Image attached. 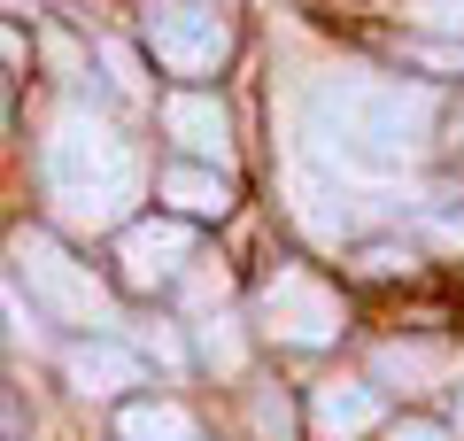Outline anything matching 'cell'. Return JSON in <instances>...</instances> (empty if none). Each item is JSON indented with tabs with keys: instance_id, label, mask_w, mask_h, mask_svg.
<instances>
[{
	"instance_id": "13",
	"label": "cell",
	"mask_w": 464,
	"mask_h": 441,
	"mask_svg": "<svg viewBox=\"0 0 464 441\" xmlns=\"http://www.w3.org/2000/svg\"><path fill=\"white\" fill-rule=\"evenodd\" d=\"M163 201L179 217H225L232 210V186L217 171H163Z\"/></svg>"
},
{
	"instance_id": "8",
	"label": "cell",
	"mask_w": 464,
	"mask_h": 441,
	"mask_svg": "<svg viewBox=\"0 0 464 441\" xmlns=\"http://www.w3.org/2000/svg\"><path fill=\"white\" fill-rule=\"evenodd\" d=\"M186 256H194V232H186V225H132V232H124V279H132V287H163V279H179Z\"/></svg>"
},
{
	"instance_id": "2",
	"label": "cell",
	"mask_w": 464,
	"mask_h": 441,
	"mask_svg": "<svg viewBox=\"0 0 464 441\" xmlns=\"http://www.w3.org/2000/svg\"><path fill=\"white\" fill-rule=\"evenodd\" d=\"M39 171H47V201L85 232H109L132 217L140 201V147L93 109H63L47 124L39 147Z\"/></svg>"
},
{
	"instance_id": "20",
	"label": "cell",
	"mask_w": 464,
	"mask_h": 441,
	"mask_svg": "<svg viewBox=\"0 0 464 441\" xmlns=\"http://www.w3.org/2000/svg\"><path fill=\"white\" fill-rule=\"evenodd\" d=\"M0 124H8V101H0Z\"/></svg>"
},
{
	"instance_id": "19",
	"label": "cell",
	"mask_w": 464,
	"mask_h": 441,
	"mask_svg": "<svg viewBox=\"0 0 464 441\" xmlns=\"http://www.w3.org/2000/svg\"><path fill=\"white\" fill-rule=\"evenodd\" d=\"M0 8H24V0H0Z\"/></svg>"
},
{
	"instance_id": "12",
	"label": "cell",
	"mask_w": 464,
	"mask_h": 441,
	"mask_svg": "<svg viewBox=\"0 0 464 441\" xmlns=\"http://www.w3.org/2000/svg\"><path fill=\"white\" fill-rule=\"evenodd\" d=\"M116 441H201V426H194V410H179V403H124Z\"/></svg>"
},
{
	"instance_id": "10",
	"label": "cell",
	"mask_w": 464,
	"mask_h": 441,
	"mask_svg": "<svg viewBox=\"0 0 464 441\" xmlns=\"http://www.w3.org/2000/svg\"><path fill=\"white\" fill-rule=\"evenodd\" d=\"M63 372H70L78 395H124V387H140V357L124 341H78L63 357Z\"/></svg>"
},
{
	"instance_id": "7",
	"label": "cell",
	"mask_w": 464,
	"mask_h": 441,
	"mask_svg": "<svg viewBox=\"0 0 464 441\" xmlns=\"http://www.w3.org/2000/svg\"><path fill=\"white\" fill-rule=\"evenodd\" d=\"M310 426L317 441H356L380 426V387H364V379H325V387L310 395Z\"/></svg>"
},
{
	"instance_id": "18",
	"label": "cell",
	"mask_w": 464,
	"mask_h": 441,
	"mask_svg": "<svg viewBox=\"0 0 464 441\" xmlns=\"http://www.w3.org/2000/svg\"><path fill=\"white\" fill-rule=\"evenodd\" d=\"M457 441H464V379H457Z\"/></svg>"
},
{
	"instance_id": "9",
	"label": "cell",
	"mask_w": 464,
	"mask_h": 441,
	"mask_svg": "<svg viewBox=\"0 0 464 441\" xmlns=\"http://www.w3.org/2000/svg\"><path fill=\"white\" fill-rule=\"evenodd\" d=\"M163 132L186 147V155H209V163L232 155V124H225V109H217L209 93H170L163 101Z\"/></svg>"
},
{
	"instance_id": "15",
	"label": "cell",
	"mask_w": 464,
	"mask_h": 441,
	"mask_svg": "<svg viewBox=\"0 0 464 441\" xmlns=\"http://www.w3.org/2000/svg\"><path fill=\"white\" fill-rule=\"evenodd\" d=\"M411 16L426 24V32H457L464 39V0H411Z\"/></svg>"
},
{
	"instance_id": "14",
	"label": "cell",
	"mask_w": 464,
	"mask_h": 441,
	"mask_svg": "<svg viewBox=\"0 0 464 441\" xmlns=\"http://www.w3.org/2000/svg\"><path fill=\"white\" fill-rule=\"evenodd\" d=\"M201 333V357L217 364V372H240V333H232V318H209V326H194Z\"/></svg>"
},
{
	"instance_id": "6",
	"label": "cell",
	"mask_w": 464,
	"mask_h": 441,
	"mask_svg": "<svg viewBox=\"0 0 464 441\" xmlns=\"http://www.w3.org/2000/svg\"><path fill=\"white\" fill-rule=\"evenodd\" d=\"M364 201L372 194H356L348 179H325L317 163L295 171V210H302V225H310L317 240H348V232L364 225Z\"/></svg>"
},
{
	"instance_id": "17",
	"label": "cell",
	"mask_w": 464,
	"mask_h": 441,
	"mask_svg": "<svg viewBox=\"0 0 464 441\" xmlns=\"http://www.w3.org/2000/svg\"><path fill=\"white\" fill-rule=\"evenodd\" d=\"M256 434H264V441H286V403H271V395H264V403H256Z\"/></svg>"
},
{
	"instance_id": "4",
	"label": "cell",
	"mask_w": 464,
	"mask_h": 441,
	"mask_svg": "<svg viewBox=\"0 0 464 441\" xmlns=\"http://www.w3.org/2000/svg\"><path fill=\"white\" fill-rule=\"evenodd\" d=\"M148 47L163 70H179V78H209L217 63H225L232 32L217 8H201V0H155L148 8Z\"/></svg>"
},
{
	"instance_id": "1",
	"label": "cell",
	"mask_w": 464,
	"mask_h": 441,
	"mask_svg": "<svg viewBox=\"0 0 464 441\" xmlns=\"http://www.w3.org/2000/svg\"><path fill=\"white\" fill-rule=\"evenodd\" d=\"M433 116V85L411 78H372V70H333L310 85V147L333 155L341 171H402L426 147Z\"/></svg>"
},
{
	"instance_id": "3",
	"label": "cell",
	"mask_w": 464,
	"mask_h": 441,
	"mask_svg": "<svg viewBox=\"0 0 464 441\" xmlns=\"http://www.w3.org/2000/svg\"><path fill=\"white\" fill-rule=\"evenodd\" d=\"M8 263H16L32 310H47L54 326H116V302L93 279V263H78L54 232H16L8 240Z\"/></svg>"
},
{
	"instance_id": "11",
	"label": "cell",
	"mask_w": 464,
	"mask_h": 441,
	"mask_svg": "<svg viewBox=\"0 0 464 441\" xmlns=\"http://www.w3.org/2000/svg\"><path fill=\"white\" fill-rule=\"evenodd\" d=\"M441 364H449V348H441V341H411V348H402V341H387L380 357H372V379H387V387H402V395H411V387H426V379L441 372Z\"/></svg>"
},
{
	"instance_id": "5",
	"label": "cell",
	"mask_w": 464,
	"mask_h": 441,
	"mask_svg": "<svg viewBox=\"0 0 464 441\" xmlns=\"http://www.w3.org/2000/svg\"><path fill=\"white\" fill-rule=\"evenodd\" d=\"M256 318H264V333H279V341H295V348H325L333 333H341V294L317 271H295V263H286V271H271Z\"/></svg>"
},
{
	"instance_id": "16",
	"label": "cell",
	"mask_w": 464,
	"mask_h": 441,
	"mask_svg": "<svg viewBox=\"0 0 464 441\" xmlns=\"http://www.w3.org/2000/svg\"><path fill=\"white\" fill-rule=\"evenodd\" d=\"M387 441H457V426H433V418H395Z\"/></svg>"
}]
</instances>
